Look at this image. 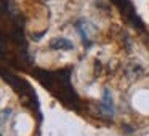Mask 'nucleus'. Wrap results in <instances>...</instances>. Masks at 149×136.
<instances>
[{"mask_svg":"<svg viewBox=\"0 0 149 136\" xmlns=\"http://www.w3.org/2000/svg\"><path fill=\"white\" fill-rule=\"evenodd\" d=\"M100 110L107 117H112L116 114V107H114V101H112V94L107 88H104L103 91V98H101L100 103Z\"/></svg>","mask_w":149,"mask_h":136,"instance_id":"obj_2","label":"nucleus"},{"mask_svg":"<svg viewBox=\"0 0 149 136\" xmlns=\"http://www.w3.org/2000/svg\"><path fill=\"white\" fill-rule=\"evenodd\" d=\"M75 29H77V32H79V35H80L82 42H84L87 46H90L91 39H93L95 34H96V26H95L91 21L80 19V21L75 23Z\"/></svg>","mask_w":149,"mask_h":136,"instance_id":"obj_1","label":"nucleus"},{"mask_svg":"<svg viewBox=\"0 0 149 136\" xmlns=\"http://www.w3.org/2000/svg\"><path fill=\"white\" fill-rule=\"evenodd\" d=\"M50 48H53V50H72L74 45H72L71 40L64 39V37H59V39H55L50 43Z\"/></svg>","mask_w":149,"mask_h":136,"instance_id":"obj_3","label":"nucleus"}]
</instances>
